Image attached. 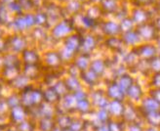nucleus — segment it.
Masks as SVG:
<instances>
[{
  "label": "nucleus",
  "instance_id": "f257e3e1",
  "mask_svg": "<svg viewBox=\"0 0 160 131\" xmlns=\"http://www.w3.org/2000/svg\"><path fill=\"white\" fill-rule=\"evenodd\" d=\"M19 93L21 95V105L28 110L38 107L44 102L43 87L35 86L32 83Z\"/></svg>",
  "mask_w": 160,
  "mask_h": 131
},
{
  "label": "nucleus",
  "instance_id": "f03ea898",
  "mask_svg": "<svg viewBox=\"0 0 160 131\" xmlns=\"http://www.w3.org/2000/svg\"><path fill=\"white\" fill-rule=\"evenodd\" d=\"M136 30L139 34L142 42H155V40L160 34L156 29L153 22H148L147 24L136 27Z\"/></svg>",
  "mask_w": 160,
  "mask_h": 131
},
{
  "label": "nucleus",
  "instance_id": "7ed1b4c3",
  "mask_svg": "<svg viewBox=\"0 0 160 131\" xmlns=\"http://www.w3.org/2000/svg\"><path fill=\"white\" fill-rule=\"evenodd\" d=\"M77 99L73 93H68V95L62 97L60 103L56 106L57 113H70L76 114Z\"/></svg>",
  "mask_w": 160,
  "mask_h": 131
},
{
  "label": "nucleus",
  "instance_id": "20e7f679",
  "mask_svg": "<svg viewBox=\"0 0 160 131\" xmlns=\"http://www.w3.org/2000/svg\"><path fill=\"white\" fill-rule=\"evenodd\" d=\"M122 121L125 124L135 123V122H143L142 114L137 105L126 102L125 110H124L123 117H122ZM143 123H145V122H143Z\"/></svg>",
  "mask_w": 160,
  "mask_h": 131
},
{
  "label": "nucleus",
  "instance_id": "39448f33",
  "mask_svg": "<svg viewBox=\"0 0 160 131\" xmlns=\"http://www.w3.org/2000/svg\"><path fill=\"white\" fill-rule=\"evenodd\" d=\"M7 47L8 52L21 55L27 48H28V39L20 34H14L10 38H7Z\"/></svg>",
  "mask_w": 160,
  "mask_h": 131
},
{
  "label": "nucleus",
  "instance_id": "423d86ee",
  "mask_svg": "<svg viewBox=\"0 0 160 131\" xmlns=\"http://www.w3.org/2000/svg\"><path fill=\"white\" fill-rule=\"evenodd\" d=\"M148 92H146L142 88V85L136 79L135 82L132 84V86L127 90L126 95V102H129L134 105H139L141 101L143 99V97L147 95Z\"/></svg>",
  "mask_w": 160,
  "mask_h": 131
},
{
  "label": "nucleus",
  "instance_id": "0eeeda50",
  "mask_svg": "<svg viewBox=\"0 0 160 131\" xmlns=\"http://www.w3.org/2000/svg\"><path fill=\"white\" fill-rule=\"evenodd\" d=\"M134 50L139 56L140 60L142 61H149L157 54H159L157 46L154 42H142L140 45L134 48Z\"/></svg>",
  "mask_w": 160,
  "mask_h": 131
},
{
  "label": "nucleus",
  "instance_id": "6e6552de",
  "mask_svg": "<svg viewBox=\"0 0 160 131\" xmlns=\"http://www.w3.org/2000/svg\"><path fill=\"white\" fill-rule=\"evenodd\" d=\"M89 100L91 101L95 110L98 109H107L109 103L106 91L103 89H92L89 90Z\"/></svg>",
  "mask_w": 160,
  "mask_h": 131
},
{
  "label": "nucleus",
  "instance_id": "1a4fd4ad",
  "mask_svg": "<svg viewBox=\"0 0 160 131\" xmlns=\"http://www.w3.org/2000/svg\"><path fill=\"white\" fill-rule=\"evenodd\" d=\"M82 37L83 35L79 34H71L67 38L62 40L63 44L62 47H65L67 50L74 54L75 56L80 53L81 49V43H82Z\"/></svg>",
  "mask_w": 160,
  "mask_h": 131
},
{
  "label": "nucleus",
  "instance_id": "9d476101",
  "mask_svg": "<svg viewBox=\"0 0 160 131\" xmlns=\"http://www.w3.org/2000/svg\"><path fill=\"white\" fill-rule=\"evenodd\" d=\"M72 24L68 22H61L52 29V37L56 40H63L72 34Z\"/></svg>",
  "mask_w": 160,
  "mask_h": 131
},
{
  "label": "nucleus",
  "instance_id": "9b49d317",
  "mask_svg": "<svg viewBox=\"0 0 160 131\" xmlns=\"http://www.w3.org/2000/svg\"><path fill=\"white\" fill-rule=\"evenodd\" d=\"M8 118H9V121L11 125H18L21 122L27 120L28 118H29L28 116V110L26 109L22 106H18V107L13 108L10 110L9 114H8Z\"/></svg>",
  "mask_w": 160,
  "mask_h": 131
},
{
  "label": "nucleus",
  "instance_id": "f8f14e48",
  "mask_svg": "<svg viewBox=\"0 0 160 131\" xmlns=\"http://www.w3.org/2000/svg\"><path fill=\"white\" fill-rule=\"evenodd\" d=\"M43 65H45L47 68L51 69L52 71H56L62 67V60L61 58V55L59 51L50 50L44 53L43 55Z\"/></svg>",
  "mask_w": 160,
  "mask_h": 131
},
{
  "label": "nucleus",
  "instance_id": "ddd939ff",
  "mask_svg": "<svg viewBox=\"0 0 160 131\" xmlns=\"http://www.w3.org/2000/svg\"><path fill=\"white\" fill-rule=\"evenodd\" d=\"M138 107L142 114V117L145 114L160 111V104L157 101H155L151 96H149L148 93L143 97V99L141 101V103L138 105Z\"/></svg>",
  "mask_w": 160,
  "mask_h": 131
},
{
  "label": "nucleus",
  "instance_id": "4468645a",
  "mask_svg": "<svg viewBox=\"0 0 160 131\" xmlns=\"http://www.w3.org/2000/svg\"><path fill=\"white\" fill-rule=\"evenodd\" d=\"M126 101H118V100H110L107 110L109 113L111 119L122 120L123 113L125 110Z\"/></svg>",
  "mask_w": 160,
  "mask_h": 131
},
{
  "label": "nucleus",
  "instance_id": "2eb2a0df",
  "mask_svg": "<svg viewBox=\"0 0 160 131\" xmlns=\"http://www.w3.org/2000/svg\"><path fill=\"white\" fill-rule=\"evenodd\" d=\"M80 79L82 81L84 88L87 87L88 90H92L98 86L101 77L98 76L90 69H88L84 71H81V73H80Z\"/></svg>",
  "mask_w": 160,
  "mask_h": 131
},
{
  "label": "nucleus",
  "instance_id": "dca6fc26",
  "mask_svg": "<svg viewBox=\"0 0 160 131\" xmlns=\"http://www.w3.org/2000/svg\"><path fill=\"white\" fill-rule=\"evenodd\" d=\"M106 94L109 100H118V101H126V95L123 90L118 86L114 80H111L107 85L105 89Z\"/></svg>",
  "mask_w": 160,
  "mask_h": 131
},
{
  "label": "nucleus",
  "instance_id": "f3484780",
  "mask_svg": "<svg viewBox=\"0 0 160 131\" xmlns=\"http://www.w3.org/2000/svg\"><path fill=\"white\" fill-rule=\"evenodd\" d=\"M120 37H121L126 48L134 49L142 43L140 35L136 29L127 31V32H123V34H121V35H120Z\"/></svg>",
  "mask_w": 160,
  "mask_h": 131
},
{
  "label": "nucleus",
  "instance_id": "a211bd4d",
  "mask_svg": "<svg viewBox=\"0 0 160 131\" xmlns=\"http://www.w3.org/2000/svg\"><path fill=\"white\" fill-rule=\"evenodd\" d=\"M20 56L22 65H38L41 63L39 53L32 48H27Z\"/></svg>",
  "mask_w": 160,
  "mask_h": 131
},
{
  "label": "nucleus",
  "instance_id": "6ab92c4d",
  "mask_svg": "<svg viewBox=\"0 0 160 131\" xmlns=\"http://www.w3.org/2000/svg\"><path fill=\"white\" fill-rule=\"evenodd\" d=\"M94 112H95V108L93 107L89 98L77 101L76 114H78V116H81L83 118H90L94 113Z\"/></svg>",
  "mask_w": 160,
  "mask_h": 131
},
{
  "label": "nucleus",
  "instance_id": "aec40b11",
  "mask_svg": "<svg viewBox=\"0 0 160 131\" xmlns=\"http://www.w3.org/2000/svg\"><path fill=\"white\" fill-rule=\"evenodd\" d=\"M98 40L93 34H86L82 37V43H81V49L80 53L90 55L94 52V50L97 48Z\"/></svg>",
  "mask_w": 160,
  "mask_h": 131
},
{
  "label": "nucleus",
  "instance_id": "412c9836",
  "mask_svg": "<svg viewBox=\"0 0 160 131\" xmlns=\"http://www.w3.org/2000/svg\"><path fill=\"white\" fill-rule=\"evenodd\" d=\"M131 18L133 22L135 23L136 27L141 26V24H147L150 22V14L148 10L143 9V8H136V9L132 12Z\"/></svg>",
  "mask_w": 160,
  "mask_h": 131
},
{
  "label": "nucleus",
  "instance_id": "4be33fe9",
  "mask_svg": "<svg viewBox=\"0 0 160 131\" xmlns=\"http://www.w3.org/2000/svg\"><path fill=\"white\" fill-rule=\"evenodd\" d=\"M105 44L109 49V50L113 51L116 54H121V53H123L124 49L126 48V46L124 45L122 39H121V37H120V36L108 37L105 40Z\"/></svg>",
  "mask_w": 160,
  "mask_h": 131
},
{
  "label": "nucleus",
  "instance_id": "5701e85b",
  "mask_svg": "<svg viewBox=\"0 0 160 131\" xmlns=\"http://www.w3.org/2000/svg\"><path fill=\"white\" fill-rule=\"evenodd\" d=\"M140 58L136 53L134 49H130L124 56H123V65L127 68V70L133 71L136 70L140 63Z\"/></svg>",
  "mask_w": 160,
  "mask_h": 131
},
{
  "label": "nucleus",
  "instance_id": "b1692460",
  "mask_svg": "<svg viewBox=\"0 0 160 131\" xmlns=\"http://www.w3.org/2000/svg\"><path fill=\"white\" fill-rule=\"evenodd\" d=\"M22 73L26 76L31 82L33 80L37 79L41 73V67L40 64L38 65H22Z\"/></svg>",
  "mask_w": 160,
  "mask_h": 131
},
{
  "label": "nucleus",
  "instance_id": "393cba45",
  "mask_svg": "<svg viewBox=\"0 0 160 131\" xmlns=\"http://www.w3.org/2000/svg\"><path fill=\"white\" fill-rule=\"evenodd\" d=\"M29 84H31V81L26 76H23L22 73L19 75L14 80H12L10 83H8L9 87L12 89V91H16V92L22 91V90L27 88Z\"/></svg>",
  "mask_w": 160,
  "mask_h": 131
},
{
  "label": "nucleus",
  "instance_id": "a878e982",
  "mask_svg": "<svg viewBox=\"0 0 160 131\" xmlns=\"http://www.w3.org/2000/svg\"><path fill=\"white\" fill-rule=\"evenodd\" d=\"M43 98L44 102L53 106H57L61 101V96L57 93L53 86L43 87Z\"/></svg>",
  "mask_w": 160,
  "mask_h": 131
},
{
  "label": "nucleus",
  "instance_id": "bb28decb",
  "mask_svg": "<svg viewBox=\"0 0 160 131\" xmlns=\"http://www.w3.org/2000/svg\"><path fill=\"white\" fill-rule=\"evenodd\" d=\"M90 118H92L99 126L103 125V124H108V122L111 120V118H110L107 109L95 110L94 113L90 117Z\"/></svg>",
  "mask_w": 160,
  "mask_h": 131
},
{
  "label": "nucleus",
  "instance_id": "cd10ccee",
  "mask_svg": "<svg viewBox=\"0 0 160 131\" xmlns=\"http://www.w3.org/2000/svg\"><path fill=\"white\" fill-rule=\"evenodd\" d=\"M102 32L108 37L111 36H120L121 35V29H120V24L116 22H107L102 24Z\"/></svg>",
  "mask_w": 160,
  "mask_h": 131
},
{
  "label": "nucleus",
  "instance_id": "c85d7f7f",
  "mask_svg": "<svg viewBox=\"0 0 160 131\" xmlns=\"http://www.w3.org/2000/svg\"><path fill=\"white\" fill-rule=\"evenodd\" d=\"M114 81L118 84V86L126 93L127 90L129 89L132 86V84L136 81V78L131 75L130 72H125V73H123V75L117 76L114 79Z\"/></svg>",
  "mask_w": 160,
  "mask_h": 131
},
{
  "label": "nucleus",
  "instance_id": "c756f323",
  "mask_svg": "<svg viewBox=\"0 0 160 131\" xmlns=\"http://www.w3.org/2000/svg\"><path fill=\"white\" fill-rule=\"evenodd\" d=\"M22 73V68H18V67H5L0 76H2L3 80L8 84L10 83L12 80H14L16 77H17L19 75Z\"/></svg>",
  "mask_w": 160,
  "mask_h": 131
},
{
  "label": "nucleus",
  "instance_id": "7c9ffc66",
  "mask_svg": "<svg viewBox=\"0 0 160 131\" xmlns=\"http://www.w3.org/2000/svg\"><path fill=\"white\" fill-rule=\"evenodd\" d=\"M91 61L92 60H91L90 55L79 53L75 56V58H74L72 63L76 66L80 71H86L90 68Z\"/></svg>",
  "mask_w": 160,
  "mask_h": 131
},
{
  "label": "nucleus",
  "instance_id": "2f4dec72",
  "mask_svg": "<svg viewBox=\"0 0 160 131\" xmlns=\"http://www.w3.org/2000/svg\"><path fill=\"white\" fill-rule=\"evenodd\" d=\"M65 82L67 84V87L68 89V91L70 93H75L79 90H81L84 88L83 83L80 77H76V76H68L63 78Z\"/></svg>",
  "mask_w": 160,
  "mask_h": 131
},
{
  "label": "nucleus",
  "instance_id": "473e14b6",
  "mask_svg": "<svg viewBox=\"0 0 160 131\" xmlns=\"http://www.w3.org/2000/svg\"><path fill=\"white\" fill-rule=\"evenodd\" d=\"M89 69L102 78L108 70V63L102 59H95L91 61Z\"/></svg>",
  "mask_w": 160,
  "mask_h": 131
},
{
  "label": "nucleus",
  "instance_id": "72a5a7b5",
  "mask_svg": "<svg viewBox=\"0 0 160 131\" xmlns=\"http://www.w3.org/2000/svg\"><path fill=\"white\" fill-rule=\"evenodd\" d=\"M73 116L74 114H70V113H57V116L55 117L56 126L60 127L62 130L69 128Z\"/></svg>",
  "mask_w": 160,
  "mask_h": 131
},
{
  "label": "nucleus",
  "instance_id": "f704fd0d",
  "mask_svg": "<svg viewBox=\"0 0 160 131\" xmlns=\"http://www.w3.org/2000/svg\"><path fill=\"white\" fill-rule=\"evenodd\" d=\"M55 127V118H40L36 121V131H52Z\"/></svg>",
  "mask_w": 160,
  "mask_h": 131
},
{
  "label": "nucleus",
  "instance_id": "c9c22d12",
  "mask_svg": "<svg viewBox=\"0 0 160 131\" xmlns=\"http://www.w3.org/2000/svg\"><path fill=\"white\" fill-rule=\"evenodd\" d=\"M38 112L40 118H55L57 116V109L56 106L47 104L43 102L40 106H38Z\"/></svg>",
  "mask_w": 160,
  "mask_h": 131
},
{
  "label": "nucleus",
  "instance_id": "e433bc0d",
  "mask_svg": "<svg viewBox=\"0 0 160 131\" xmlns=\"http://www.w3.org/2000/svg\"><path fill=\"white\" fill-rule=\"evenodd\" d=\"M86 118H83L81 116H78V114H74L69 128L72 131H83L86 124Z\"/></svg>",
  "mask_w": 160,
  "mask_h": 131
},
{
  "label": "nucleus",
  "instance_id": "4c0bfd02",
  "mask_svg": "<svg viewBox=\"0 0 160 131\" xmlns=\"http://www.w3.org/2000/svg\"><path fill=\"white\" fill-rule=\"evenodd\" d=\"M5 98H6V101H7L8 105H9L10 109L21 106V95L19 92L12 91L10 94L5 95Z\"/></svg>",
  "mask_w": 160,
  "mask_h": 131
},
{
  "label": "nucleus",
  "instance_id": "58836bf2",
  "mask_svg": "<svg viewBox=\"0 0 160 131\" xmlns=\"http://www.w3.org/2000/svg\"><path fill=\"white\" fill-rule=\"evenodd\" d=\"M53 87H54V89L56 90V91H57V93L61 96V98L63 97V96H66V95H68V93H70L68 91V89L67 87V84L65 82V80H63V78L58 79L55 82V84L53 85Z\"/></svg>",
  "mask_w": 160,
  "mask_h": 131
},
{
  "label": "nucleus",
  "instance_id": "ea45409f",
  "mask_svg": "<svg viewBox=\"0 0 160 131\" xmlns=\"http://www.w3.org/2000/svg\"><path fill=\"white\" fill-rule=\"evenodd\" d=\"M19 131H36V121L28 118L27 120L16 125Z\"/></svg>",
  "mask_w": 160,
  "mask_h": 131
},
{
  "label": "nucleus",
  "instance_id": "a19ab883",
  "mask_svg": "<svg viewBox=\"0 0 160 131\" xmlns=\"http://www.w3.org/2000/svg\"><path fill=\"white\" fill-rule=\"evenodd\" d=\"M120 24V29H121V32H127V31H130L133 29H136V24L133 22L131 17H126L123 18L121 20V22L119 23Z\"/></svg>",
  "mask_w": 160,
  "mask_h": 131
},
{
  "label": "nucleus",
  "instance_id": "79ce46f5",
  "mask_svg": "<svg viewBox=\"0 0 160 131\" xmlns=\"http://www.w3.org/2000/svg\"><path fill=\"white\" fill-rule=\"evenodd\" d=\"M148 89H160V71L148 76Z\"/></svg>",
  "mask_w": 160,
  "mask_h": 131
},
{
  "label": "nucleus",
  "instance_id": "37998d69",
  "mask_svg": "<svg viewBox=\"0 0 160 131\" xmlns=\"http://www.w3.org/2000/svg\"><path fill=\"white\" fill-rule=\"evenodd\" d=\"M125 126L126 124L122 120L117 119H111L108 123L109 131H125Z\"/></svg>",
  "mask_w": 160,
  "mask_h": 131
},
{
  "label": "nucleus",
  "instance_id": "c03bdc74",
  "mask_svg": "<svg viewBox=\"0 0 160 131\" xmlns=\"http://www.w3.org/2000/svg\"><path fill=\"white\" fill-rule=\"evenodd\" d=\"M13 24H14V28L15 29L19 31V32H22L23 30H26L28 28V23H27V20H26V17H19L18 19H16L14 22H13Z\"/></svg>",
  "mask_w": 160,
  "mask_h": 131
},
{
  "label": "nucleus",
  "instance_id": "a18cd8bd",
  "mask_svg": "<svg viewBox=\"0 0 160 131\" xmlns=\"http://www.w3.org/2000/svg\"><path fill=\"white\" fill-rule=\"evenodd\" d=\"M149 70L151 73L160 71V54H157L155 57L148 61Z\"/></svg>",
  "mask_w": 160,
  "mask_h": 131
},
{
  "label": "nucleus",
  "instance_id": "49530a36",
  "mask_svg": "<svg viewBox=\"0 0 160 131\" xmlns=\"http://www.w3.org/2000/svg\"><path fill=\"white\" fill-rule=\"evenodd\" d=\"M10 107L8 105L7 101H6V98L5 96L0 97V116H3V117H8L10 112Z\"/></svg>",
  "mask_w": 160,
  "mask_h": 131
},
{
  "label": "nucleus",
  "instance_id": "de8ad7c7",
  "mask_svg": "<svg viewBox=\"0 0 160 131\" xmlns=\"http://www.w3.org/2000/svg\"><path fill=\"white\" fill-rule=\"evenodd\" d=\"M146 124L143 122H135V123L126 124L125 131H145Z\"/></svg>",
  "mask_w": 160,
  "mask_h": 131
},
{
  "label": "nucleus",
  "instance_id": "09e8293b",
  "mask_svg": "<svg viewBox=\"0 0 160 131\" xmlns=\"http://www.w3.org/2000/svg\"><path fill=\"white\" fill-rule=\"evenodd\" d=\"M35 26L38 27H46L47 24V16L45 14H37L34 16Z\"/></svg>",
  "mask_w": 160,
  "mask_h": 131
},
{
  "label": "nucleus",
  "instance_id": "8fccbe9b",
  "mask_svg": "<svg viewBox=\"0 0 160 131\" xmlns=\"http://www.w3.org/2000/svg\"><path fill=\"white\" fill-rule=\"evenodd\" d=\"M148 94L160 104V89H148Z\"/></svg>",
  "mask_w": 160,
  "mask_h": 131
},
{
  "label": "nucleus",
  "instance_id": "3c124183",
  "mask_svg": "<svg viewBox=\"0 0 160 131\" xmlns=\"http://www.w3.org/2000/svg\"><path fill=\"white\" fill-rule=\"evenodd\" d=\"M11 125L9 118L8 117H3V116H0V130L4 131L8 126Z\"/></svg>",
  "mask_w": 160,
  "mask_h": 131
},
{
  "label": "nucleus",
  "instance_id": "603ef678",
  "mask_svg": "<svg viewBox=\"0 0 160 131\" xmlns=\"http://www.w3.org/2000/svg\"><path fill=\"white\" fill-rule=\"evenodd\" d=\"M153 24H154L156 29L158 30V32L160 34V16H158V17L153 21Z\"/></svg>",
  "mask_w": 160,
  "mask_h": 131
},
{
  "label": "nucleus",
  "instance_id": "864d4df0",
  "mask_svg": "<svg viewBox=\"0 0 160 131\" xmlns=\"http://www.w3.org/2000/svg\"><path fill=\"white\" fill-rule=\"evenodd\" d=\"M4 69V60H3V54H0V73Z\"/></svg>",
  "mask_w": 160,
  "mask_h": 131
},
{
  "label": "nucleus",
  "instance_id": "5fc2aeb1",
  "mask_svg": "<svg viewBox=\"0 0 160 131\" xmlns=\"http://www.w3.org/2000/svg\"><path fill=\"white\" fill-rule=\"evenodd\" d=\"M145 131H160V128L158 127H153V126H146Z\"/></svg>",
  "mask_w": 160,
  "mask_h": 131
},
{
  "label": "nucleus",
  "instance_id": "6e6d98bb",
  "mask_svg": "<svg viewBox=\"0 0 160 131\" xmlns=\"http://www.w3.org/2000/svg\"><path fill=\"white\" fill-rule=\"evenodd\" d=\"M98 131H109V129H108V124H103V125L99 126Z\"/></svg>",
  "mask_w": 160,
  "mask_h": 131
},
{
  "label": "nucleus",
  "instance_id": "4d7b16f0",
  "mask_svg": "<svg viewBox=\"0 0 160 131\" xmlns=\"http://www.w3.org/2000/svg\"><path fill=\"white\" fill-rule=\"evenodd\" d=\"M4 131H19V130L17 129V127L14 126V125H9Z\"/></svg>",
  "mask_w": 160,
  "mask_h": 131
},
{
  "label": "nucleus",
  "instance_id": "13d9d810",
  "mask_svg": "<svg viewBox=\"0 0 160 131\" xmlns=\"http://www.w3.org/2000/svg\"><path fill=\"white\" fill-rule=\"evenodd\" d=\"M140 2H142V4H149L152 0H139Z\"/></svg>",
  "mask_w": 160,
  "mask_h": 131
},
{
  "label": "nucleus",
  "instance_id": "bf43d9fd",
  "mask_svg": "<svg viewBox=\"0 0 160 131\" xmlns=\"http://www.w3.org/2000/svg\"><path fill=\"white\" fill-rule=\"evenodd\" d=\"M4 37V31L2 30V29H0V38Z\"/></svg>",
  "mask_w": 160,
  "mask_h": 131
},
{
  "label": "nucleus",
  "instance_id": "052dcab7",
  "mask_svg": "<svg viewBox=\"0 0 160 131\" xmlns=\"http://www.w3.org/2000/svg\"><path fill=\"white\" fill-rule=\"evenodd\" d=\"M52 131H62V129H61L60 127H58V126H56Z\"/></svg>",
  "mask_w": 160,
  "mask_h": 131
},
{
  "label": "nucleus",
  "instance_id": "680f3d73",
  "mask_svg": "<svg viewBox=\"0 0 160 131\" xmlns=\"http://www.w3.org/2000/svg\"><path fill=\"white\" fill-rule=\"evenodd\" d=\"M3 94H2V85L0 84V97H2Z\"/></svg>",
  "mask_w": 160,
  "mask_h": 131
},
{
  "label": "nucleus",
  "instance_id": "e2e57ef3",
  "mask_svg": "<svg viewBox=\"0 0 160 131\" xmlns=\"http://www.w3.org/2000/svg\"><path fill=\"white\" fill-rule=\"evenodd\" d=\"M62 131H72V130H71L70 128H67V129H63Z\"/></svg>",
  "mask_w": 160,
  "mask_h": 131
},
{
  "label": "nucleus",
  "instance_id": "0e129e2a",
  "mask_svg": "<svg viewBox=\"0 0 160 131\" xmlns=\"http://www.w3.org/2000/svg\"><path fill=\"white\" fill-rule=\"evenodd\" d=\"M159 6H160V0H159ZM160 8V7H159Z\"/></svg>",
  "mask_w": 160,
  "mask_h": 131
},
{
  "label": "nucleus",
  "instance_id": "69168bd1",
  "mask_svg": "<svg viewBox=\"0 0 160 131\" xmlns=\"http://www.w3.org/2000/svg\"><path fill=\"white\" fill-rule=\"evenodd\" d=\"M0 131H2V130H0Z\"/></svg>",
  "mask_w": 160,
  "mask_h": 131
},
{
  "label": "nucleus",
  "instance_id": "338daca9",
  "mask_svg": "<svg viewBox=\"0 0 160 131\" xmlns=\"http://www.w3.org/2000/svg\"><path fill=\"white\" fill-rule=\"evenodd\" d=\"M83 131H85V130H83Z\"/></svg>",
  "mask_w": 160,
  "mask_h": 131
}]
</instances>
